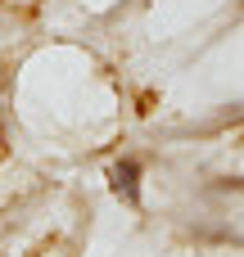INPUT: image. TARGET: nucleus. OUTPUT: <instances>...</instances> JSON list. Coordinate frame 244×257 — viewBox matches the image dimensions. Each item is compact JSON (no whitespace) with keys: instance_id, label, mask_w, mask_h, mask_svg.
Listing matches in <instances>:
<instances>
[{"instance_id":"1","label":"nucleus","mask_w":244,"mask_h":257,"mask_svg":"<svg viewBox=\"0 0 244 257\" xmlns=\"http://www.w3.org/2000/svg\"><path fill=\"white\" fill-rule=\"evenodd\" d=\"M109 176H113V194H118V199H127V203H140V167H136L131 158H127V163H118Z\"/></svg>"}]
</instances>
